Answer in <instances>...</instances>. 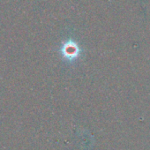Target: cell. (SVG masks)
<instances>
[{
	"mask_svg": "<svg viewBox=\"0 0 150 150\" xmlns=\"http://www.w3.org/2000/svg\"><path fill=\"white\" fill-rule=\"evenodd\" d=\"M81 52L82 50L79 44L73 40H67L62 44L60 48V53L62 57L64 58V60L70 63L76 61L81 57Z\"/></svg>",
	"mask_w": 150,
	"mask_h": 150,
	"instance_id": "6da1fadb",
	"label": "cell"
}]
</instances>
